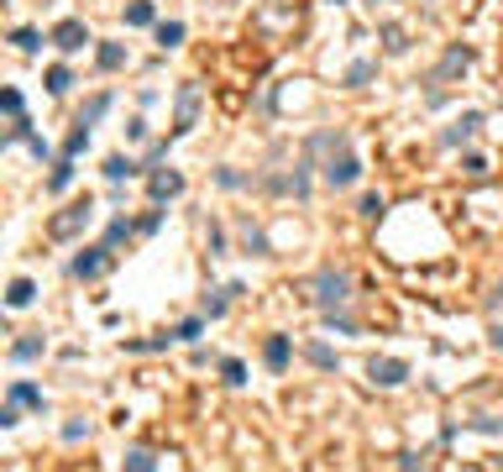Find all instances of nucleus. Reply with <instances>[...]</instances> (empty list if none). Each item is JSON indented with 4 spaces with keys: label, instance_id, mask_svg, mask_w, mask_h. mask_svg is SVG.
Returning <instances> with one entry per match:
<instances>
[{
    "label": "nucleus",
    "instance_id": "19",
    "mask_svg": "<svg viewBox=\"0 0 503 472\" xmlns=\"http://www.w3.org/2000/svg\"><path fill=\"white\" fill-rule=\"evenodd\" d=\"M126 22L132 26H152V0H132V6H126Z\"/></svg>",
    "mask_w": 503,
    "mask_h": 472
},
{
    "label": "nucleus",
    "instance_id": "26",
    "mask_svg": "<svg viewBox=\"0 0 503 472\" xmlns=\"http://www.w3.org/2000/svg\"><path fill=\"white\" fill-rule=\"evenodd\" d=\"M372 74H378V63H351V74H346V84L351 90H362V84L372 79Z\"/></svg>",
    "mask_w": 503,
    "mask_h": 472
},
{
    "label": "nucleus",
    "instance_id": "22",
    "mask_svg": "<svg viewBox=\"0 0 503 472\" xmlns=\"http://www.w3.org/2000/svg\"><path fill=\"white\" fill-rule=\"evenodd\" d=\"M157 42H163V47H179L184 42V22H163V26H157Z\"/></svg>",
    "mask_w": 503,
    "mask_h": 472
},
{
    "label": "nucleus",
    "instance_id": "32",
    "mask_svg": "<svg viewBox=\"0 0 503 472\" xmlns=\"http://www.w3.org/2000/svg\"><path fill=\"white\" fill-rule=\"evenodd\" d=\"M325 326H330V330H357L346 315H335V310H325Z\"/></svg>",
    "mask_w": 503,
    "mask_h": 472
},
{
    "label": "nucleus",
    "instance_id": "13",
    "mask_svg": "<svg viewBox=\"0 0 503 472\" xmlns=\"http://www.w3.org/2000/svg\"><path fill=\"white\" fill-rule=\"evenodd\" d=\"M69 184H73V158H58V163H53V174H48V189H53V194H63Z\"/></svg>",
    "mask_w": 503,
    "mask_h": 472
},
{
    "label": "nucleus",
    "instance_id": "21",
    "mask_svg": "<svg viewBox=\"0 0 503 472\" xmlns=\"http://www.w3.org/2000/svg\"><path fill=\"white\" fill-rule=\"evenodd\" d=\"M472 131H477V116H461V121H456L451 131H445V147H456V142H467Z\"/></svg>",
    "mask_w": 503,
    "mask_h": 472
},
{
    "label": "nucleus",
    "instance_id": "3",
    "mask_svg": "<svg viewBox=\"0 0 503 472\" xmlns=\"http://www.w3.org/2000/svg\"><path fill=\"white\" fill-rule=\"evenodd\" d=\"M194 116H200V84H184L179 90V110H173V126H168V142L184 137V131L194 126Z\"/></svg>",
    "mask_w": 503,
    "mask_h": 472
},
{
    "label": "nucleus",
    "instance_id": "12",
    "mask_svg": "<svg viewBox=\"0 0 503 472\" xmlns=\"http://www.w3.org/2000/svg\"><path fill=\"white\" fill-rule=\"evenodd\" d=\"M267 367H273V373H283L288 367V336H267Z\"/></svg>",
    "mask_w": 503,
    "mask_h": 472
},
{
    "label": "nucleus",
    "instance_id": "6",
    "mask_svg": "<svg viewBox=\"0 0 503 472\" xmlns=\"http://www.w3.org/2000/svg\"><path fill=\"white\" fill-rule=\"evenodd\" d=\"M53 42H58L63 53H79V47L89 42V26H84L79 16H69V22H58V26H53Z\"/></svg>",
    "mask_w": 503,
    "mask_h": 472
},
{
    "label": "nucleus",
    "instance_id": "8",
    "mask_svg": "<svg viewBox=\"0 0 503 472\" xmlns=\"http://www.w3.org/2000/svg\"><path fill=\"white\" fill-rule=\"evenodd\" d=\"M105 252H110V247H84L79 258H73V278H100V273H105V262H110Z\"/></svg>",
    "mask_w": 503,
    "mask_h": 472
},
{
    "label": "nucleus",
    "instance_id": "4",
    "mask_svg": "<svg viewBox=\"0 0 503 472\" xmlns=\"http://www.w3.org/2000/svg\"><path fill=\"white\" fill-rule=\"evenodd\" d=\"M147 194H152L157 205L179 200V194H184V174H173V168H152V174H147Z\"/></svg>",
    "mask_w": 503,
    "mask_h": 472
},
{
    "label": "nucleus",
    "instance_id": "9",
    "mask_svg": "<svg viewBox=\"0 0 503 472\" xmlns=\"http://www.w3.org/2000/svg\"><path fill=\"white\" fill-rule=\"evenodd\" d=\"M132 174H142V163H136V158H126V153L105 158V178H110V184H126Z\"/></svg>",
    "mask_w": 503,
    "mask_h": 472
},
{
    "label": "nucleus",
    "instance_id": "34",
    "mask_svg": "<svg viewBox=\"0 0 503 472\" xmlns=\"http://www.w3.org/2000/svg\"><path fill=\"white\" fill-rule=\"evenodd\" d=\"M335 6H341V0H335Z\"/></svg>",
    "mask_w": 503,
    "mask_h": 472
},
{
    "label": "nucleus",
    "instance_id": "33",
    "mask_svg": "<svg viewBox=\"0 0 503 472\" xmlns=\"http://www.w3.org/2000/svg\"><path fill=\"white\" fill-rule=\"evenodd\" d=\"M84 436H89V425H79V420L63 425V441H84Z\"/></svg>",
    "mask_w": 503,
    "mask_h": 472
},
{
    "label": "nucleus",
    "instance_id": "28",
    "mask_svg": "<svg viewBox=\"0 0 503 472\" xmlns=\"http://www.w3.org/2000/svg\"><path fill=\"white\" fill-rule=\"evenodd\" d=\"M310 362H315V367H335V352H330V346H320V342H315V346H310Z\"/></svg>",
    "mask_w": 503,
    "mask_h": 472
},
{
    "label": "nucleus",
    "instance_id": "23",
    "mask_svg": "<svg viewBox=\"0 0 503 472\" xmlns=\"http://www.w3.org/2000/svg\"><path fill=\"white\" fill-rule=\"evenodd\" d=\"M11 42L21 47V53H37V47H42V32H32V26H21V32H11Z\"/></svg>",
    "mask_w": 503,
    "mask_h": 472
},
{
    "label": "nucleus",
    "instance_id": "7",
    "mask_svg": "<svg viewBox=\"0 0 503 472\" xmlns=\"http://www.w3.org/2000/svg\"><path fill=\"white\" fill-rule=\"evenodd\" d=\"M372 383H383V389H394V383H404L409 378V362H398V357H372Z\"/></svg>",
    "mask_w": 503,
    "mask_h": 472
},
{
    "label": "nucleus",
    "instance_id": "27",
    "mask_svg": "<svg viewBox=\"0 0 503 472\" xmlns=\"http://www.w3.org/2000/svg\"><path fill=\"white\" fill-rule=\"evenodd\" d=\"M220 373H226V383H247V367H241V357H226V362H220Z\"/></svg>",
    "mask_w": 503,
    "mask_h": 472
},
{
    "label": "nucleus",
    "instance_id": "24",
    "mask_svg": "<svg viewBox=\"0 0 503 472\" xmlns=\"http://www.w3.org/2000/svg\"><path fill=\"white\" fill-rule=\"evenodd\" d=\"M200 330H204V315H200V320H184V326H173V342H200Z\"/></svg>",
    "mask_w": 503,
    "mask_h": 472
},
{
    "label": "nucleus",
    "instance_id": "11",
    "mask_svg": "<svg viewBox=\"0 0 503 472\" xmlns=\"http://www.w3.org/2000/svg\"><path fill=\"white\" fill-rule=\"evenodd\" d=\"M11 399H16V404H26V410H48V399H42V394H37L26 378H16V383H11Z\"/></svg>",
    "mask_w": 503,
    "mask_h": 472
},
{
    "label": "nucleus",
    "instance_id": "2",
    "mask_svg": "<svg viewBox=\"0 0 503 472\" xmlns=\"http://www.w3.org/2000/svg\"><path fill=\"white\" fill-rule=\"evenodd\" d=\"M346 294H351V278H346V273H335V268H320V273H315V299H320L325 310H335Z\"/></svg>",
    "mask_w": 503,
    "mask_h": 472
},
{
    "label": "nucleus",
    "instance_id": "17",
    "mask_svg": "<svg viewBox=\"0 0 503 472\" xmlns=\"http://www.w3.org/2000/svg\"><path fill=\"white\" fill-rule=\"evenodd\" d=\"M16 362H32V357H42V336H21V342L11 346Z\"/></svg>",
    "mask_w": 503,
    "mask_h": 472
},
{
    "label": "nucleus",
    "instance_id": "15",
    "mask_svg": "<svg viewBox=\"0 0 503 472\" xmlns=\"http://www.w3.org/2000/svg\"><path fill=\"white\" fill-rule=\"evenodd\" d=\"M79 153H89V126H73L69 142H63V158H79Z\"/></svg>",
    "mask_w": 503,
    "mask_h": 472
},
{
    "label": "nucleus",
    "instance_id": "31",
    "mask_svg": "<svg viewBox=\"0 0 503 472\" xmlns=\"http://www.w3.org/2000/svg\"><path fill=\"white\" fill-rule=\"evenodd\" d=\"M0 106L11 110V116H21V90H6V94H0Z\"/></svg>",
    "mask_w": 503,
    "mask_h": 472
},
{
    "label": "nucleus",
    "instance_id": "25",
    "mask_svg": "<svg viewBox=\"0 0 503 472\" xmlns=\"http://www.w3.org/2000/svg\"><path fill=\"white\" fill-rule=\"evenodd\" d=\"M126 236H132V221H110L105 226V247H121Z\"/></svg>",
    "mask_w": 503,
    "mask_h": 472
},
{
    "label": "nucleus",
    "instance_id": "5",
    "mask_svg": "<svg viewBox=\"0 0 503 472\" xmlns=\"http://www.w3.org/2000/svg\"><path fill=\"white\" fill-rule=\"evenodd\" d=\"M357 178H362V163H357L351 147L341 158H330V168H325V184H330V189H346V184H357Z\"/></svg>",
    "mask_w": 503,
    "mask_h": 472
},
{
    "label": "nucleus",
    "instance_id": "16",
    "mask_svg": "<svg viewBox=\"0 0 503 472\" xmlns=\"http://www.w3.org/2000/svg\"><path fill=\"white\" fill-rule=\"evenodd\" d=\"M226 299H231V289H220V294H204L200 315H204V320H220V315H226Z\"/></svg>",
    "mask_w": 503,
    "mask_h": 472
},
{
    "label": "nucleus",
    "instance_id": "29",
    "mask_svg": "<svg viewBox=\"0 0 503 472\" xmlns=\"http://www.w3.org/2000/svg\"><path fill=\"white\" fill-rule=\"evenodd\" d=\"M126 472H157V467H152L147 451H132V457H126Z\"/></svg>",
    "mask_w": 503,
    "mask_h": 472
},
{
    "label": "nucleus",
    "instance_id": "1",
    "mask_svg": "<svg viewBox=\"0 0 503 472\" xmlns=\"http://www.w3.org/2000/svg\"><path fill=\"white\" fill-rule=\"evenodd\" d=\"M89 215H95V205H89V200L69 205V210H63V215H53V221H48V236H58V242H69V236H79L84 226H89Z\"/></svg>",
    "mask_w": 503,
    "mask_h": 472
},
{
    "label": "nucleus",
    "instance_id": "18",
    "mask_svg": "<svg viewBox=\"0 0 503 472\" xmlns=\"http://www.w3.org/2000/svg\"><path fill=\"white\" fill-rule=\"evenodd\" d=\"M69 84H73V74L63 69V63H53L48 69V94H69Z\"/></svg>",
    "mask_w": 503,
    "mask_h": 472
},
{
    "label": "nucleus",
    "instance_id": "20",
    "mask_svg": "<svg viewBox=\"0 0 503 472\" xmlns=\"http://www.w3.org/2000/svg\"><path fill=\"white\" fill-rule=\"evenodd\" d=\"M126 63V47L121 42H100V69H121Z\"/></svg>",
    "mask_w": 503,
    "mask_h": 472
},
{
    "label": "nucleus",
    "instance_id": "30",
    "mask_svg": "<svg viewBox=\"0 0 503 472\" xmlns=\"http://www.w3.org/2000/svg\"><path fill=\"white\" fill-rule=\"evenodd\" d=\"M383 210H388V205H383V194H367V200H362V215H367V221H378Z\"/></svg>",
    "mask_w": 503,
    "mask_h": 472
},
{
    "label": "nucleus",
    "instance_id": "10",
    "mask_svg": "<svg viewBox=\"0 0 503 472\" xmlns=\"http://www.w3.org/2000/svg\"><path fill=\"white\" fill-rule=\"evenodd\" d=\"M32 299H37L32 278H11V289H6V305H11V310H26Z\"/></svg>",
    "mask_w": 503,
    "mask_h": 472
},
{
    "label": "nucleus",
    "instance_id": "14",
    "mask_svg": "<svg viewBox=\"0 0 503 472\" xmlns=\"http://www.w3.org/2000/svg\"><path fill=\"white\" fill-rule=\"evenodd\" d=\"M105 110H110V94H95V100H89V106L79 110V126H95V121L105 116Z\"/></svg>",
    "mask_w": 503,
    "mask_h": 472
}]
</instances>
